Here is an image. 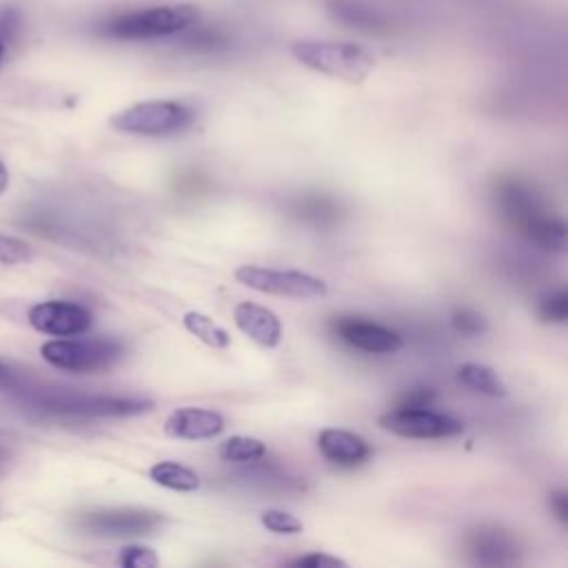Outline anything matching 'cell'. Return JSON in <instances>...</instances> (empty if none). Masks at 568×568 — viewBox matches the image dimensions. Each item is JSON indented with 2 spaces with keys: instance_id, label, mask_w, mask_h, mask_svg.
Instances as JSON below:
<instances>
[{
  "instance_id": "cell-16",
  "label": "cell",
  "mask_w": 568,
  "mask_h": 568,
  "mask_svg": "<svg viewBox=\"0 0 568 568\" xmlns=\"http://www.w3.org/2000/svg\"><path fill=\"white\" fill-rule=\"evenodd\" d=\"M468 548L477 564H510L515 561V541L499 528H479L470 535Z\"/></svg>"
},
{
  "instance_id": "cell-5",
  "label": "cell",
  "mask_w": 568,
  "mask_h": 568,
  "mask_svg": "<svg viewBox=\"0 0 568 568\" xmlns=\"http://www.w3.org/2000/svg\"><path fill=\"white\" fill-rule=\"evenodd\" d=\"M193 120V111L175 100H144L111 115L109 124L122 133L169 135L182 131Z\"/></svg>"
},
{
  "instance_id": "cell-19",
  "label": "cell",
  "mask_w": 568,
  "mask_h": 568,
  "mask_svg": "<svg viewBox=\"0 0 568 568\" xmlns=\"http://www.w3.org/2000/svg\"><path fill=\"white\" fill-rule=\"evenodd\" d=\"M182 324L184 328L195 335L200 342H204L206 346H213V348H226L231 344V337L229 333L215 324L211 317H206L204 313H197V311H189L184 313L182 317Z\"/></svg>"
},
{
  "instance_id": "cell-11",
  "label": "cell",
  "mask_w": 568,
  "mask_h": 568,
  "mask_svg": "<svg viewBox=\"0 0 568 568\" xmlns=\"http://www.w3.org/2000/svg\"><path fill=\"white\" fill-rule=\"evenodd\" d=\"M337 337L348 344L351 348L364 351V353H375V355H384V353H395L404 346V339L399 333L375 324V322H366L362 317H339L333 324Z\"/></svg>"
},
{
  "instance_id": "cell-7",
  "label": "cell",
  "mask_w": 568,
  "mask_h": 568,
  "mask_svg": "<svg viewBox=\"0 0 568 568\" xmlns=\"http://www.w3.org/2000/svg\"><path fill=\"white\" fill-rule=\"evenodd\" d=\"M235 280L253 291L280 295V297H293V300H311L326 295L328 286L324 280L302 273V271H282V268H268L257 264H244L235 271Z\"/></svg>"
},
{
  "instance_id": "cell-24",
  "label": "cell",
  "mask_w": 568,
  "mask_h": 568,
  "mask_svg": "<svg viewBox=\"0 0 568 568\" xmlns=\"http://www.w3.org/2000/svg\"><path fill=\"white\" fill-rule=\"evenodd\" d=\"M118 561L126 568H155L160 564V557L146 546H126L120 550Z\"/></svg>"
},
{
  "instance_id": "cell-4",
  "label": "cell",
  "mask_w": 568,
  "mask_h": 568,
  "mask_svg": "<svg viewBox=\"0 0 568 568\" xmlns=\"http://www.w3.org/2000/svg\"><path fill=\"white\" fill-rule=\"evenodd\" d=\"M36 408L60 417H129L153 408L151 399L113 397V395H80V393H51L31 399Z\"/></svg>"
},
{
  "instance_id": "cell-8",
  "label": "cell",
  "mask_w": 568,
  "mask_h": 568,
  "mask_svg": "<svg viewBox=\"0 0 568 568\" xmlns=\"http://www.w3.org/2000/svg\"><path fill=\"white\" fill-rule=\"evenodd\" d=\"M377 424L393 435L410 439H439L464 430V424L457 417L430 410L428 406H397L379 415Z\"/></svg>"
},
{
  "instance_id": "cell-20",
  "label": "cell",
  "mask_w": 568,
  "mask_h": 568,
  "mask_svg": "<svg viewBox=\"0 0 568 568\" xmlns=\"http://www.w3.org/2000/svg\"><path fill=\"white\" fill-rule=\"evenodd\" d=\"M264 455H266V446L255 437L235 435L220 446V457L226 462H255Z\"/></svg>"
},
{
  "instance_id": "cell-3",
  "label": "cell",
  "mask_w": 568,
  "mask_h": 568,
  "mask_svg": "<svg viewBox=\"0 0 568 568\" xmlns=\"http://www.w3.org/2000/svg\"><path fill=\"white\" fill-rule=\"evenodd\" d=\"M195 20L197 9L193 4H155L113 16L100 33L113 40H158L189 29Z\"/></svg>"
},
{
  "instance_id": "cell-29",
  "label": "cell",
  "mask_w": 568,
  "mask_h": 568,
  "mask_svg": "<svg viewBox=\"0 0 568 568\" xmlns=\"http://www.w3.org/2000/svg\"><path fill=\"white\" fill-rule=\"evenodd\" d=\"M0 388L2 390H16L18 388L16 373L7 364H2V362H0Z\"/></svg>"
},
{
  "instance_id": "cell-21",
  "label": "cell",
  "mask_w": 568,
  "mask_h": 568,
  "mask_svg": "<svg viewBox=\"0 0 568 568\" xmlns=\"http://www.w3.org/2000/svg\"><path fill=\"white\" fill-rule=\"evenodd\" d=\"M539 317L544 322H557V324H564L568 320V293L566 288H559L550 295H546L541 302H539V308H537Z\"/></svg>"
},
{
  "instance_id": "cell-23",
  "label": "cell",
  "mask_w": 568,
  "mask_h": 568,
  "mask_svg": "<svg viewBox=\"0 0 568 568\" xmlns=\"http://www.w3.org/2000/svg\"><path fill=\"white\" fill-rule=\"evenodd\" d=\"M262 526L277 535H295L302 530V521L295 515L286 510H275V508L262 513Z\"/></svg>"
},
{
  "instance_id": "cell-9",
  "label": "cell",
  "mask_w": 568,
  "mask_h": 568,
  "mask_svg": "<svg viewBox=\"0 0 568 568\" xmlns=\"http://www.w3.org/2000/svg\"><path fill=\"white\" fill-rule=\"evenodd\" d=\"M162 524V515L146 508H106L84 513L78 526L100 537H133L149 535Z\"/></svg>"
},
{
  "instance_id": "cell-26",
  "label": "cell",
  "mask_w": 568,
  "mask_h": 568,
  "mask_svg": "<svg viewBox=\"0 0 568 568\" xmlns=\"http://www.w3.org/2000/svg\"><path fill=\"white\" fill-rule=\"evenodd\" d=\"M291 566H297V568H346L348 564L339 557H333V555H326V552H308L304 557H297L291 561Z\"/></svg>"
},
{
  "instance_id": "cell-1",
  "label": "cell",
  "mask_w": 568,
  "mask_h": 568,
  "mask_svg": "<svg viewBox=\"0 0 568 568\" xmlns=\"http://www.w3.org/2000/svg\"><path fill=\"white\" fill-rule=\"evenodd\" d=\"M495 200L501 215L524 237L546 251H564L566 224L548 213L537 193L517 178H501L495 186Z\"/></svg>"
},
{
  "instance_id": "cell-12",
  "label": "cell",
  "mask_w": 568,
  "mask_h": 568,
  "mask_svg": "<svg viewBox=\"0 0 568 568\" xmlns=\"http://www.w3.org/2000/svg\"><path fill=\"white\" fill-rule=\"evenodd\" d=\"M224 430L222 413L213 408L184 406L164 419V433L173 439H209Z\"/></svg>"
},
{
  "instance_id": "cell-18",
  "label": "cell",
  "mask_w": 568,
  "mask_h": 568,
  "mask_svg": "<svg viewBox=\"0 0 568 568\" xmlns=\"http://www.w3.org/2000/svg\"><path fill=\"white\" fill-rule=\"evenodd\" d=\"M149 477L164 488L180 490V493H191L200 488V477L195 470L175 464V462H158L149 468Z\"/></svg>"
},
{
  "instance_id": "cell-25",
  "label": "cell",
  "mask_w": 568,
  "mask_h": 568,
  "mask_svg": "<svg viewBox=\"0 0 568 568\" xmlns=\"http://www.w3.org/2000/svg\"><path fill=\"white\" fill-rule=\"evenodd\" d=\"M453 326L464 333V335H479L486 331V322L479 313L470 311V308H462L453 313Z\"/></svg>"
},
{
  "instance_id": "cell-27",
  "label": "cell",
  "mask_w": 568,
  "mask_h": 568,
  "mask_svg": "<svg viewBox=\"0 0 568 568\" xmlns=\"http://www.w3.org/2000/svg\"><path fill=\"white\" fill-rule=\"evenodd\" d=\"M550 510L555 513V517L561 521V524H568V495L566 490H555L550 493Z\"/></svg>"
},
{
  "instance_id": "cell-15",
  "label": "cell",
  "mask_w": 568,
  "mask_h": 568,
  "mask_svg": "<svg viewBox=\"0 0 568 568\" xmlns=\"http://www.w3.org/2000/svg\"><path fill=\"white\" fill-rule=\"evenodd\" d=\"M326 13L348 29L371 33L388 29L386 13L364 0H326Z\"/></svg>"
},
{
  "instance_id": "cell-14",
  "label": "cell",
  "mask_w": 568,
  "mask_h": 568,
  "mask_svg": "<svg viewBox=\"0 0 568 568\" xmlns=\"http://www.w3.org/2000/svg\"><path fill=\"white\" fill-rule=\"evenodd\" d=\"M320 453L337 466H357L371 457V446L364 437L344 428H324L317 437Z\"/></svg>"
},
{
  "instance_id": "cell-2",
  "label": "cell",
  "mask_w": 568,
  "mask_h": 568,
  "mask_svg": "<svg viewBox=\"0 0 568 568\" xmlns=\"http://www.w3.org/2000/svg\"><path fill=\"white\" fill-rule=\"evenodd\" d=\"M291 53L300 64L351 84H359L375 67L373 53L355 42L302 38L291 44Z\"/></svg>"
},
{
  "instance_id": "cell-6",
  "label": "cell",
  "mask_w": 568,
  "mask_h": 568,
  "mask_svg": "<svg viewBox=\"0 0 568 568\" xmlns=\"http://www.w3.org/2000/svg\"><path fill=\"white\" fill-rule=\"evenodd\" d=\"M122 344L106 337L51 339L40 348L44 362L71 373H95L111 368L122 357Z\"/></svg>"
},
{
  "instance_id": "cell-28",
  "label": "cell",
  "mask_w": 568,
  "mask_h": 568,
  "mask_svg": "<svg viewBox=\"0 0 568 568\" xmlns=\"http://www.w3.org/2000/svg\"><path fill=\"white\" fill-rule=\"evenodd\" d=\"M433 390L428 388H413L410 393H406L399 402V406H428L433 402Z\"/></svg>"
},
{
  "instance_id": "cell-10",
  "label": "cell",
  "mask_w": 568,
  "mask_h": 568,
  "mask_svg": "<svg viewBox=\"0 0 568 568\" xmlns=\"http://www.w3.org/2000/svg\"><path fill=\"white\" fill-rule=\"evenodd\" d=\"M29 324L53 337H73L91 328L93 315L89 308L67 300H49L29 308Z\"/></svg>"
},
{
  "instance_id": "cell-31",
  "label": "cell",
  "mask_w": 568,
  "mask_h": 568,
  "mask_svg": "<svg viewBox=\"0 0 568 568\" xmlns=\"http://www.w3.org/2000/svg\"><path fill=\"white\" fill-rule=\"evenodd\" d=\"M2 53H4V42H2V38H0V60H2Z\"/></svg>"
},
{
  "instance_id": "cell-22",
  "label": "cell",
  "mask_w": 568,
  "mask_h": 568,
  "mask_svg": "<svg viewBox=\"0 0 568 568\" xmlns=\"http://www.w3.org/2000/svg\"><path fill=\"white\" fill-rule=\"evenodd\" d=\"M33 257L31 246L13 235H0V264H24Z\"/></svg>"
},
{
  "instance_id": "cell-17",
  "label": "cell",
  "mask_w": 568,
  "mask_h": 568,
  "mask_svg": "<svg viewBox=\"0 0 568 568\" xmlns=\"http://www.w3.org/2000/svg\"><path fill=\"white\" fill-rule=\"evenodd\" d=\"M457 377L464 386H468L475 393L488 395V397H504L506 395V384L501 382V377L484 364H462L457 371Z\"/></svg>"
},
{
  "instance_id": "cell-13",
  "label": "cell",
  "mask_w": 568,
  "mask_h": 568,
  "mask_svg": "<svg viewBox=\"0 0 568 568\" xmlns=\"http://www.w3.org/2000/svg\"><path fill=\"white\" fill-rule=\"evenodd\" d=\"M235 326L255 344L273 348L282 339V324L273 311L253 302H240L233 311Z\"/></svg>"
},
{
  "instance_id": "cell-30",
  "label": "cell",
  "mask_w": 568,
  "mask_h": 568,
  "mask_svg": "<svg viewBox=\"0 0 568 568\" xmlns=\"http://www.w3.org/2000/svg\"><path fill=\"white\" fill-rule=\"evenodd\" d=\"M7 186H9V171H7V166L0 160V193H4Z\"/></svg>"
}]
</instances>
